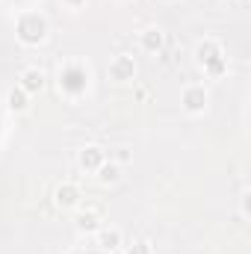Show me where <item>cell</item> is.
<instances>
[{"label":"cell","mask_w":251,"mask_h":254,"mask_svg":"<svg viewBox=\"0 0 251 254\" xmlns=\"http://www.w3.org/2000/svg\"><path fill=\"white\" fill-rule=\"evenodd\" d=\"M21 33L27 41H38L44 36V21L38 15H27V18H21Z\"/></svg>","instance_id":"cell-1"},{"label":"cell","mask_w":251,"mask_h":254,"mask_svg":"<svg viewBox=\"0 0 251 254\" xmlns=\"http://www.w3.org/2000/svg\"><path fill=\"white\" fill-rule=\"evenodd\" d=\"M109 74H112L115 80H130V77H133V59L118 56V59L109 65Z\"/></svg>","instance_id":"cell-2"},{"label":"cell","mask_w":251,"mask_h":254,"mask_svg":"<svg viewBox=\"0 0 251 254\" xmlns=\"http://www.w3.org/2000/svg\"><path fill=\"white\" fill-rule=\"evenodd\" d=\"M24 89H30V92H36V89H41V83H44V77H41V71H24Z\"/></svg>","instance_id":"cell-3"},{"label":"cell","mask_w":251,"mask_h":254,"mask_svg":"<svg viewBox=\"0 0 251 254\" xmlns=\"http://www.w3.org/2000/svg\"><path fill=\"white\" fill-rule=\"evenodd\" d=\"M204 107V89H189L186 92V109H201Z\"/></svg>","instance_id":"cell-4"},{"label":"cell","mask_w":251,"mask_h":254,"mask_svg":"<svg viewBox=\"0 0 251 254\" xmlns=\"http://www.w3.org/2000/svg\"><path fill=\"white\" fill-rule=\"evenodd\" d=\"M80 163H83V166H89V169H98V166H101V151H98V148H89V154L83 151Z\"/></svg>","instance_id":"cell-5"},{"label":"cell","mask_w":251,"mask_h":254,"mask_svg":"<svg viewBox=\"0 0 251 254\" xmlns=\"http://www.w3.org/2000/svg\"><path fill=\"white\" fill-rule=\"evenodd\" d=\"M118 240H121L118 231H104V234H101V246H104V249H115Z\"/></svg>","instance_id":"cell-6"},{"label":"cell","mask_w":251,"mask_h":254,"mask_svg":"<svg viewBox=\"0 0 251 254\" xmlns=\"http://www.w3.org/2000/svg\"><path fill=\"white\" fill-rule=\"evenodd\" d=\"M160 41H163V36H160L157 30H148V33H145V47H148V50L160 47Z\"/></svg>","instance_id":"cell-7"},{"label":"cell","mask_w":251,"mask_h":254,"mask_svg":"<svg viewBox=\"0 0 251 254\" xmlns=\"http://www.w3.org/2000/svg\"><path fill=\"white\" fill-rule=\"evenodd\" d=\"M101 181H104V183L118 181V169H115V166H104V169H101Z\"/></svg>","instance_id":"cell-8"},{"label":"cell","mask_w":251,"mask_h":254,"mask_svg":"<svg viewBox=\"0 0 251 254\" xmlns=\"http://www.w3.org/2000/svg\"><path fill=\"white\" fill-rule=\"evenodd\" d=\"M74 195H77V192H74L71 186H65V189H59V201H62V204H71V201H74Z\"/></svg>","instance_id":"cell-9"},{"label":"cell","mask_w":251,"mask_h":254,"mask_svg":"<svg viewBox=\"0 0 251 254\" xmlns=\"http://www.w3.org/2000/svg\"><path fill=\"white\" fill-rule=\"evenodd\" d=\"M130 254H151V246L148 243H136V249H130Z\"/></svg>","instance_id":"cell-10"},{"label":"cell","mask_w":251,"mask_h":254,"mask_svg":"<svg viewBox=\"0 0 251 254\" xmlns=\"http://www.w3.org/2000/svg\"><path fill=\"white\" fill-rule=\"evenodd\" d=\"M12 107H18V109L24 107V98H21V95H15V92H12Z\"/></svg>","instance_id":"cell-11"},{"label":"cell","mask_w":251,"mask_h":254,"mask_svg":"<svg viewBox=\"0 0 251 254\" xmlns=\"http://www.w3.org/2000/svg\"><path fill=\"white\" fill-rule=\"evenodd\" d=\"M71 3H77V0H71Z\"/></svg>","instance_id":"cell-12"}]
</instances>
